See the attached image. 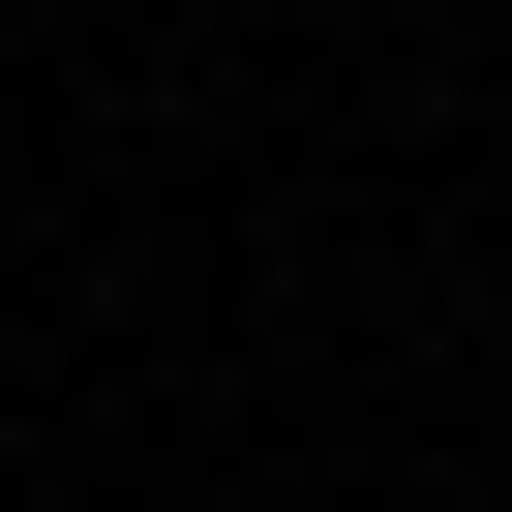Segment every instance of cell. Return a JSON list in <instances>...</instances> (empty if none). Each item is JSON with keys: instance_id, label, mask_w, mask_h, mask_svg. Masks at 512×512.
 I'll return each instance as SVG.
<instances>
[]
</instances>
